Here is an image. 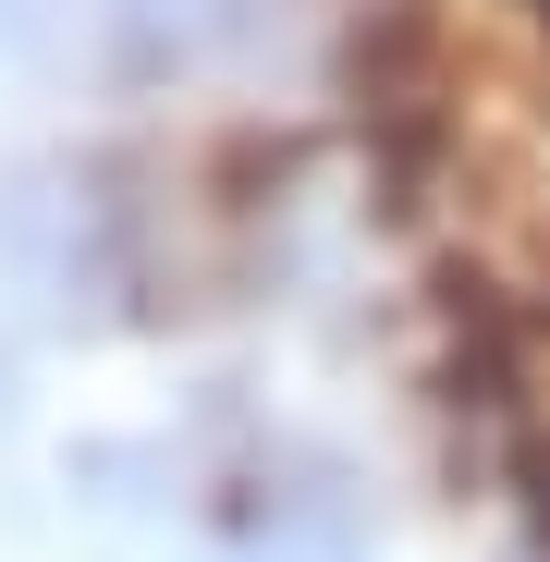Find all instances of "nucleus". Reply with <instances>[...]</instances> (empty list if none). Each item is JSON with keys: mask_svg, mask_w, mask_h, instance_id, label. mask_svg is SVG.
I'll return each mask as SVG.
<instances>
[{"mask_svg": "<svg viewBox=\"0 0 550 562\" xmlns=\"http://www.w3.org/2000/svg\"><path fill=\"white\" fill-rule=\"evenodd\" d=\"M245 25V0H123V61H197V49H221Z\"/></svg>", "mask_w": 550, "mask_h": 562, "instance_id": "nucleus-1", "label": "nucleus"}]
</instances>
